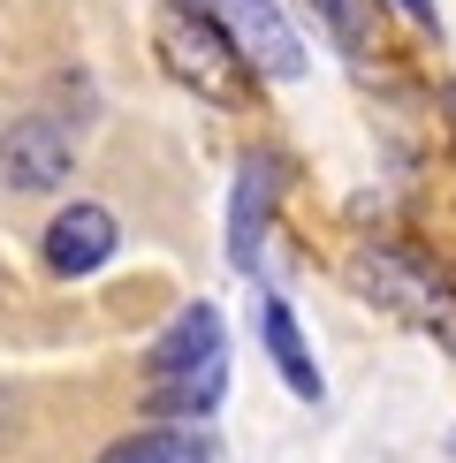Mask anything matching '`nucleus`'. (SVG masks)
Listing matches in <instances>:
<instances>
[{
	"instance_id": "nucleus-6",
	"label": "nucleus",
	"mask_w": 456,
	"mask_h": 463,
	"mask_svg": "<svg viewBox=\"0 0 456 463\" xmlns=\"http://www.w3.org/2000/svg\"><path fill=\"white\" fill-rule=\"evenodd\" d=\"M114 243H122V236H114V213H107V205H69V213L46 228V266H53L62 281H76V274H91V266H107Z\"/></svg>"
},
{
	"instance_id": "nucleus-2",
	"label": "nucleus",
	"mask_w": 456,
	"mask_h": 463,
	"mask_svg": "<svg viewBox=\"0 0 456 463\" xmlns=\"http://www.w3.org/2000/svg\"><path fill=\"white\" fill-rule=\"evenodd\" d=\"M350 281L366 288L380 312L426 326V335H442L449 350H456V297H449V281L433 274V266L411 259V250H380V243H366V250L350 259Z\"/></svg>"
},
{
	"instance_id": "nucleus-8",
	"label": "nucleus",
	"mask_w": 456,
	"mask_h": 463,
	"mask_svg": "<svg viewBox=\"0 0 456 463\" xmlns=\"http://www.w3.org/2000/svg\"><path fill=\"white\" fill-rule=\"evenodd\" d=\"M259 335H266V350H274L281 380H290L304 402L328 395V380H319V364H312V350H304V335H297V319H290V304H281V297H266V304H259Z\"/></svg>"
},
{
	"instance_id": "nucleus-5",
	"label": "nucleus",
	"mask_w": 456,
	"mask_h": 463,
	"mask_svg": "<svg viewBox=\"0 0 456 463\" xmlns=\"http://www.w3.org/2000/svg\"><path fill=\"white\" fill-rule=\"evenodd\" d=\"M76 167L69 152V129L46 122V114H24V122L0 129V175H8L15 190H62Z\"/></svg>"
},
{
	"instance_id": "nucleus-4",
	"label": "nucleus",
	"mask_w": 456,
	"mask_h": 463,
	"mask_svg": "<svg viewBox=\"0 0 456 463\" xmlns=\"http://www.w3.org/2000/svg\"><path fill=\"white\" fill-rule=\"evenodd\" d=\"M214 24L228 31V46L243 53V61H259L266 76H304V46L290 31V15L274 8V0H214Z\"/></svg>"
},
{
	"instance_id": "nucleus-1",
	"label": "nucleus",
	"mask_w": 456,
	"mask_h": 463,
	"mask_svg": "<svg viewBox=\"0 0 456 463\" xmlns=\"http://www.w3.org/2000/svg\"><path fill=\"white\" fill-rule=\"evenodd\" d=\"M228 388V350H221V312L190 304V312L152 342V411L160 418H205Z\"/></svg>"
},
{
	"instance_id": "nucleus-3",
	"label": "nucleus",
	"mask_w": 456,
	"mask_h": 463,
	"mask_svg": "<svg viewBox=\"0 0 456 463\" xmlns=\"http://www.w3.org/2000/svg\"><path fill=\"white\" fill-rule=\"evenodd\" d=\"M160 61L176 69L198 99H221V107L243 99V69H236L243 53L221 38V24L198 8V0H167L160 8Z\"/></svg>"
},
{
	"instance_id": "nucleus-9",
	"label": "nucleus",
	"mask_w": 456,
	"mask_h": 463,
	"mask_svg": "<svg viewBox=\"0 0 456 463\" xmlns=\"http://www.w3.org/2000/svg\"><path fill=\"white\" fill-rule=\"evenodd\" d=\"M100 463H214V449L190 440V433H129V440H114Z\"/></svg>"
},
{
	"instance_id": "nucleus-7",
	"label": "nucleus",
	"mask_w": 456,
	"mask_h": 463,
	"mask_svg": "<svg viewBox=\"0 0 456 463\" xmlns=\"http://www.w3.org/2000/svg\"><path fill=\"white\" fill-rule=\"evenodd\" d=\"M266 221H274V167H266V160H243V175H236V205H228V259H236L243 274L259 266Z\"/></svg>"
},
{
	"instance_id": "nucleus-10",
	"label": "nucleus",
	"mask_w": 456,
	"mask_h": 463,
	"mask_svg": "<svg viewBox=\"0 0 456 463\" xmlns=\"http://www.w3.org/2000/svg\"><path fill=\"white\" fill-rule=\"evenodd\" d=\"M404 8L418 15V24H433V0H404Z\"/></svg>"
}]
</instances>
